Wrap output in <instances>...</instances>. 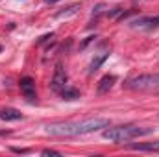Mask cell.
Instances as JSON below:
<instances>
[{
  "mask_svg": "<svg viewBox=\"0 0 159 157\" xmlns=\"http://www.w3.org/2000/svg\"><path fill=\"white\" fill-rule=\"evenodd\" d=\"M0 52H2V46H0Z\"/></svg>",
  "mask_w": 159,
  "mask_h": 157,
  "instance_id": "obj_15",
  "label": "cell"
},
{
  "mask_svg": "<svg viewBox=\"0 0 159 157\" xmlns=\"http://www.w3.org/2000/svg\"><path fill=\"white\" fill-rule=\"evenodd\" d=\"M129 150H139V152H159V141L157 142H143V144H131Z\"/></svg>",
  "mask_w": 159,
  "mask_h": 157,
  "instance_id": "obj_9",
  "label": "cell"
},
{
  "mask_svg": "<svg viewBox=\"0 0 159 157\" xmlns=\"http://www.w3.org/2000/svg\"><path fill=\"white\" fill-rule=\"evenodd\" d=\"M104 128H109L107 118H87L81 122H61V124L46 126V133L57 135V137H78V135L94 133Z\"/></svg>",
  "mask_w": 159,
  "mask_h": 157,
  "instance_id": "obj_1",
  "label": "cell"
},
{
  "mask_svg": "<svg viewBox=\"0 0 159 157\" xmlns=\"http://www.w3.org/2000/svg\"><path fill=\"white\" fill-rule=\"evenodd\" d=\"M48 4H56V2H59V0H46Z\"/></svg>",
  "mask_w": 159,
  "mask_h": 157,
  "instance_id": "obj_14",
  "label": "cell"
},
{
  "mask_svg": "<svg viewBox=\"0 0 159 157\" xmlns=\"http://www.w3.org/2000/svg\"><path fill=\"white\" fill-rule=\"evenodd\" d=\"M59 94H61L65 100H76V98H80V91H78V89H72V87H69V85H67V87H65V89H63Z\"/></svg>",
  "mask_w": 159,
  "mask_h": 157,
  "instance_id": "obj_10",
  "label": "cell"
},
{
  "mask_svg": "<svg viewBox=\"0 0 159 157\" xmlns=\"http://www.w3.org/2000/svg\"><path fill=\"white\" fill-rule=\"evenodd\" d=\"M129 91H159V74H137L133 78H128L124 83Z\"/></svg>",
  "mask_w": 159,
  "mask_h": 157,
  "instance_id": "obj_3",
  "label": "cell"
},
{
  "mask_svg": "<svg viewBox=\"0 0 159 157\" xmlns=\"http://www.w3.org/2000/svg\"><path fill=\"white\" fill-rule=\"evenodd\" d=\"M115 76L113 74H107V76H104V78L100 79V83H98V92L100 94H106V92H109V89L113 87V83H115Z\"/></svg>",
  "mask_w": 159,
  "mask_h": 157,
  "instance_id": "obj_7",
  "label": "cell"
},
{
  "mask_svg": "<svg viewBox=\"0 0 159 157\" xmlns=\"http://www.w3.org/2000/svg\"><path fill=\"white\" fill-rule=\"evenodd\" d=\"M43 155H61V154L56 150H43Z\"/></svg>",
  "mask_w": 159,
  "mask_h": 157,
  "instance_id": "obj_13",
  "label": "cell"
},
{
  "mask_svg": "<svg viewBox=\"0 0 159 157\" xmlns=\"http://www.w3.org/2000/svg\"><path fill=\"white\" fill-rule=\"evenodd\" d=\"M0 118H2V120H6V122H13V120H20L22 115H20V111H17V109L6 107V109H2V111H0Z\"/></svg>",
  "mask_w": 159,
  "mask_h": 157,
  "instance_id": "obj_8",
  "label": "cell"
},
{
  "mask_svg": "<svg viewBox=\"0 0 159 157\" xmlns=\"http://www.w3.org/2000/svg\"><path fill=\"white\" fill-rule=\"evenodd\" d=\"M107 56H109V54L106 52V54H102V56L94 57V59H93V63H91V67H89V74H93L94 70H98V69H100V65H102V63L107 59Z\"/></svg>",
  "mask_w": 159,
  "mask_h": 157,
  "instance_id": "obj_11",
  "label": "cell"
},
{
  "mask_svg": "<svg viewBox=\"0 0 159 157\" xmlns=\"http://www.w3.org/2000/svg\"><path fill=\"white\" fill-rule=\"evenodd\" d=\"M19 87H20V92L24 94V98H28L30 102H34V100L37 98V92H35V81H34V78L24 76V78L20 79Z\"/></svg>",
  "mask_w": 159,
  "mask_h": 157,
  "instance_id": "obj_5",
  "label": "cell"
},
{
  "mask_svg": "<svg viewBox=\"0 0 159 157\" xmlns=\"http://www.w3.org/2000/svg\"><path fill=\"white\" fill-rule=\"evenodd\" d=\"M76 9H78V6H76V4H74V6H70V7H69V9H67V11H61V13H57V15H56V17H57V19H59V17H67V15H69V13H74V11H76Z\"/></svg>",
  "mask_w": 159,
  "mask_h": 157,
  "instance_id": "obj_12",
  "label": "cell"
},
{
  "mask_svg": "<svg viewBox=\"0 0 159 157\" xmlns=\"http://www.w3.org/2000/svg\"><path fill=\"white\" fill-rule=\"evenodd\" d=\"M152 133L150 128H139V126H119V128H107L104 129V139L113 141V142H124V141H131L143 135Z\"/></svg>",
  "mask_w": 159,
  "mask_h": 157,
  "instance_id": "obj_2",
  "label": "cell"
},
{
  "mask_svg": "<svg viewBox=\"0 0 159 157\" xmlns=\"http://www.w3.org/2000/svg\"><path fill=\"white\" fill-rule=\"evenodd\" d=\"M129 24L135 26V28H157L159 26V15L157 17H141V19L131 20Z\"/></svg>",
  "mask_w": 159,
  "mask_h": 157,
  "instance_id": "obj_6",
  "label": "cell"
},
{
  "mask_svg": "<svg viewBox=\"0 0 159 157\" xmlns=\"http://www.w3.org/2000/svg\"><path fill=\"white\" fill-rule=\"evenodd\" d=\"M50 87H52L54 92H61L67 87V72H65V69H63L61 63H57L56 69H54V78H52Z\"/></svg>",
  "mask_w": 159,
  "mask_h": 157,
  "instance_id": "obj_4",
  "label": "cell"
}]
</instances>
